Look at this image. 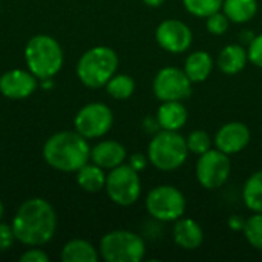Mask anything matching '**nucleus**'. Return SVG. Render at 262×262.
Masks as SVG:
<instances>
[{
    "label": "nucleus",
    "mask_w": 262,
    "mask_h": 262,
    "mask_svg": "<svg viewBox=\"0 0 262 262\" xmlns=\"http://www.w3.org/2000/svg\"><path fill=\"white\" fill-rule=\"evenodd\" d=\"M11 227L15 241L28 247L48 244L57 230V213L45 198H29L23 201L14 213Z\"/></svg>",
    "instance_id": "f257e3e1"
},
{
    "label": "nucleus",
    "mask_w": 262,
    "mask_h": 262,
    "mask_svg": "<svg viewBox=\"0 0 262 262\" xmlns=\"http://www.w3.org/2000/svg\"><path fill=\"white\" fill-rule=\"evenodd\" d=\"M41 155L49 167L72 173L91 161V146L77 130H61L45 141Z\"/></svg>",
    "instance_id": "f03ea898"
},
{
    "label": "nucleus",
    "mask_w": 262,
    "mask_h": 262,
    "mask_svg": "<svg viewBox=\"0 0 262 262\" xmlns=\"http://www.w3.org/2000/svg\"><path fill=\"white\" fill-rule=\"evenodd\" d=\"M25 63L28 69L38 78H54L63 68L64 54L60 43L46 34L31 37L25 46Z\"/></svg>",
    "instance_id": "7ed1b4c3"
},
{
    "label": "nucleus",
    "mask_w": 262,
    "mask_h": 262,
    "mask_svg": "<svg viewBox=\"0 0 262 262\" xmlns=\"http://www.w3.org/2000/svg\"><path fill=\"white\" fill-rule=\"evenodd\" d=\"M118 55L109 46H94L77 61V77L89 89H98L117 74Z\"/></svg>",
    "instance_id": "20e7f679"
},
{
    "label": "nucleus",
    "mask_w": 262,
    "mask_h": 262,
    "mask_svg": "<svg viewBox=\"0 0 262 262\" xmlns=\"http://www.w3.org/2000/svg\"><path fill=\"white\" fill-rule=\"evenodd\" d=\"M189 155L186 138L175 130H161L154 135L147 146L149 163L163 172L180 169Z\"/></svg>",
    "instance_id": "39448f33"
},
{
    "label": "nucleus",
    "mask_w": 262,
    "mask_h": 262,
    "mask_svg": "<svg viewBox=\"0 0 262 262\" xmlns=\"http://www.w3.org/2000/svg\"><path fill=\"white\" fill-rule=\"evenodd\" d=\"M98 253L106 262H140L146 256V243L130 230H112L100 239Z\"/></svg>",
    "instance_id": "423d86ee"
},
{
    "label": "nucleus",
    "mask_w": 262,
    "mask_h": 262,
    "mask_svg": "<svg viewBox=\"0 0 262 262\" xmlns=\"http://www.w3.org/2000/svg\"><path fill=\"white\" fill-rule=\"evenodd\" d=\"M186 196L175 186H157L146 198L147 213L161 223H175L186 213Z\"/></svg>",
    "instance_id": "0eeeda50"
},
{
    "label": "nucleus",
    "mask_w": 262,
    "mask_h": 262,
    "mask_svg": "<svg viewBox=\"0 0 262 262\" xmlns=\"http://www.w3.org/2000/svg\"><path fill=\"white\" fill-rule=\"evenodd\" d=\"M104 190L114 204L121 207L134 206L141 195L140 175L129 164L123 163L121 166L109 170Z\"/></svg>",
    "instance_id": "6e6552de"
},
{
    "label": "nucleus",
    "mask_w": 262,
    "mask_h": 262,
    "mask_svg": "<svg viewBox=\"0 0 262 262\" xmlns=\"http://www.w3.org/2000/svg\"><path fill=\"white\" fill-rule=\"evenodd\" d=\"M114 124L112 109L100 101L84 104L74 118L75 130L86 140H97L104 137Z\"/></svg>",
    "instance_id": "1a4fd4ad"
},
{
    "label": "nucleus",
    "mask_w": 262,
    "mask_h": 262,
    "mask_svg": "<svg viewBox=\"0 0 262 262\" xmlns=\"http://www.w3.org/2000/svg\"><path fill=\"white\" fill-rule=\"evenodd\" d=\"M230 160L229 155L218 149H210L206 154L198 157L196 161V180L198 183L207 189L215 190L223 187L230 177Z\"/></svg>",
    "instance_id": "9d476101"
},
{
    "label": "nucleus",
    "mask_w": 262,
    "mask_h": 262,
    "mask_svg": "<svg viewBox=\"0 0 262 262\" xmlns=\"http://www.w3.org/2000/svg\"><path fill=\"white\" fill-rule=\"evenodd\" d=\"M152 91L161 101H184L192 95V81L184 69L167 66L157 72Z\"/></svg>",
    "instance_id": "9b49d317"
},
{
    "label": "nucleus",
    "mask_w": 262,
    "mask_h": 262,
    "mask_svg": "<svg viewBox=\"0 0 262 262\" xmlns=\"http://www.w3.org/2000/svg\"><path fill=\"white\" fill-rule=\"evenodd\" d=\"M155 38L161 49L170 54H183L190 48L193 34L184 21L169 18L158 25L155 31Z\"/></svg>",
    "instance_id": "f8f14e48"
},
{
    "label": "nucleus",
    "mask_w": 262,
    "mask_h": 262,
    "mask_svg": "<svg viewBox=\"0 0 262 262\" xmlns=\"http://www.w3.org/2000/svg\"><path fill=\"white\" fill-rule=\"evenodd\" d=\"M38 86L40 80L29 69H11L0 77V94L9 100H25L31 97Z\"/></svg>",
    "instance_id": "ddd939ff"
},
{
    "label": "nucleus",
    "mask_w": 262,
    "mask_h": 262,
    "mask_svg": "<svg viewBox=\"0 0 262 262\" xmlns=\"http://www.w3.org/2000/svg\"><path fill=\"white\" fill-rule=\"evenodd\" d=\"M250 129L241 121H230L220 127L215 135V146L226 155H236L243 152L250 143Z\"/></svg>",
    "instance_id": "4468645a"
},
{
    "label": "nucleus",
    "mask_w": 262,
    "mask_h": 262,
    "mask_svg": "<svg viewBox=\"0 0 262 262\" xmlns=\"http://www.w3.org/2000/svg\"><path fill=\"white\" fill-rule=\"evenodd\" d=\"M127 158L124 146L115 140H103L91 147V161L104 170L115 169L121 166Z\"/></svg>",
    "instance_id": "2eb2a0df"
},
{
    "label": "nucleus",
    "mask_w": 262,
    "mask_h": 262,
    "mask_svg": "<svg viewBox=\"0 0 262 262\" xmlns=\"http://www.w3.org/2000/svg\"><path fill=\"white\" fill-rule=\"evenodd\" d=\"M173 241L184 250H196L204 241L201 226L192 218H180L173 226Z\"/></svg>",
    "instance_id": "dca6fc26"
},
{
    "label": "nucleus",
    "mask_w": 262,
    "mask_h": 262,
    "mask_svg": "<svg viewBox=\"0 0 262 262\" xmlns=\"http://www.w3.org/2000/svg\"><path fill=\"white\" fill-rule=\"evenodd\" d=\"M189 120L187 107L181 101H163L157 112V121L161 130L178 132L186 126Z\"/></svg>",
    "instance_id": "f3484780"
},
{
    "label": "nucleus",
    "mask_w": 262,
    "mask_h": 262,
    "mask_svg": "<svg viewBox=\"0 0 262 262\" xmlns=\"http://www.w3.org/2000/svg\"><path fill=\"white\" fill-rule=\"evenodd\" d=\"M213 71V58L207 51H195L184 61V72L192 83L206 81Z\"/></svg>",
    "instance_id": "a211bd4d"
},
{
    "label": "nucleus",
    "mask_w": 262,
    "mask_h": 262,
    "mask_svg": "<svg viewBox=\"0 0 262 262\" xmlns=\"http://www.w3.org/2000/svg\"><path fill=\"white\" fill-rule=\"evenodd\" d=\"M249 61L247 49L241 45H227L221 49L218 55V68L227 75H235L241 72Z\"/></svg>",
    "instance_id": "6ab92c4d"
},
{
    "label": "nucleus",
    "mask_w": 262,
    "mask_h": 262,
    "mask_svg": "<svg viewBox=\"0 0 262 262\" xmlns=\"http://www.w3.org/2000/svg\"><path fill=\"white\" fill-rule=\"evenodd\" d=\"M60 258L63 262H97L100 253L89 241L77 238L63 246Z\"/></svg>",
    "instance_id": "aec40b11"
},
{
    "label": "nucleus",
    "mask_w": 262,
    "mask_h": 262,
    "mask_svg": "<svg viewBox=\"0 0 262 262\" xmlns=\"http://www.w3.org/2000/svg\"><path fill=\"white\" fill-rule=\"evenodd\" d=\"M77 184L80 189L89 193H97L104 189L106 186V173L104 169L97 166L95 163H88L80 167L77 172Z\"/></svg>",
    "instance_id": "412c9836"
},
{
    "label": "nucleus",
    "mask_w": 262,
    "mask_h": 262,
    "mask_svg": "<svg viewBox=\"0 0 262 262\" xmlns=\"http://www.w3.org/2000/svg\"><path fill=\"white\" fill-rule=\"evenodd\" d=\"M226 17L238 25L250 21L258 12L256 0H224L223 9Z\"/></svg>",
    "instance_id": "4be33fe9"
},
{
    "label": "nucleus",
    "mask_w": 262,
    "mask_h": 262,
    "mask_svg": "<svg viewBox=\"0 0 262 262\" xmlns=\"http://www.w3.org/2000/svg\"><path fill=\"white\" fill-rule=\"evenodd\" d=\"M243 201L253 213L262 212V170L250 175L243 187Z\"/></svg>",
    "instance_id": "5701e85b"
},
{
    "label": "nucleus",
    "mask_w": 262,
    "mask_h": 262,
    "mask_svg": "<svg viewBox=\"0 0 262 262\" xmlns=\"http://www.w3.org/2000/svg\"><path fill=\"white\" fill-rule=\"evenodd\" d=\"M104 88L107 95L114 100H127L135 92V81L127 74H115Z\"/></svg>",
    "instance_id": "b1692460"
},
{
    "label": "nucleus",
    "mask_w": 262,
    "mask_h": 262,
    "mask_svg": "<svg viewBox=\"0 0 262 262\" xmlns=\"http://www.w3.org/2000/svg\"><path fill=\"white\" fill-rule=\"evenodd\" d=\"M224 0H183L186 11L195 17L207 18L209 15L223 9Z\"/></svg>",
    "instance_id": "393cba45"
},
{
    "label": "nucleus",
    "mask_w": 262,
    "mask_h": 262,
    "mask_svg": "<svg viewBox=\"0 0 262 262\" xmlns=\"http://www.w3.org/2000/svg\"><path fill=\"white\" fill-rule=\"evenodd\" d=\"M243 232L247 243L253 249L262 252V212L253 213L249 220H246Z\"/></svg>",
    "instance_id": "a878e982"
},
{
    "label": "nucleus",
    "mask_w": 262,
    "mask_h": 262,
    "mask_svg": "<svg viewBox=\"0 0 262 262\" xmlns=\"http://www.w3.org/2000/svg\"><path fill=\"white\" fill-rule=\"evenodd\" d=\"M186 143H187L189 152H192V154H195L198 157L212 149V138L206 130H193V132H190L189 137L186 138Z\"/></svg>",
    "instance_id": "bb28decb"
},
{
    "label": "nucleus",
    "mask_w": 262,
    "mask_h": 262,
    "mask_svg": "<svg viewBox=\"0 0 262 262\" xmlns=\"http://www.w3.org/2000/svg\"><path fill=\"white\" fill-rule=\"evenodd\" d=\"M229 23L230 20L226 17L224 12L218 11L206 18V28L210 34L213 35H223L229 31Z\"/></svg>",
    "instance_id": "cd10ccee"
},
{
    "label": "nucleus",
    "mask_w": 262,
    "mask_h": 262,
    "mask_svg": "<svg viewBox=\"0 0 262 262\" xmlns=\"http://www.w3.org/2000/svg\"><path fill=\"white\" fill-rule=\"evenodd\" d=\"M247 54H249L250 63H253L255 66L262 69V34L253 37L250 40L249 48H247Z\"/></svg>",
    "instance_id": "c85d7f7f"
},
{
    "label": "nucleus",
    "mask_w": 262,
    "mask_h": 262,
    "mask_svg": "<svg viewBox=\"0 0 262 262\" xmlns=\"http://www.w3.org/2000/svg\"><path fill=\"white\" fill-rule=\"evenodd\" d=\"M15 243V235L11 224L0 221V252H6Z\"/></svg>",
    "instance_id": "c756f323"
},
{
    "label": "nucleus",
    "mask_w": 262,
    "mask_h": 262,
    "mask_svg": "<svg viewBox=\"0 0 262 262\" xmlns=\"http://www.w3.org/2000/svg\"><path fill=\"white\" fill-rule=\"evenodd\" d=\"M21 262H49V255L41 250L40 247H29L25 253L20 255L18 258Z\"/></svg>",
    "instance_id": "7c9ffc66"
},
{
    "label": "nucleus",
    "mask_w": 262,
    "mask_h": 262,
    "mask_svg": "<svg viewBox=\"0 0 262 262\" xmlns=\"http://www.w3.org/2000/svg\"><path fill=\"white\" fill-rule=\"evenodd\" d=\"M147 163H149V158H147V155H144V154L137 152V154H132V155L129 157V166H130L132 169H135L138 173L147 167Z\"/></svg>",
    "instance_id": "2f4dec72"
},
{
    "label": "nucleus",
    "mask_w": 262,
    "mask_h": 262,
    "mask_svg": "<svg viewBox=\"0 0 262 262\" xmlns=\"http://www.w3.org/2000/svg\"><path fill=\"white\" fill-rule=\"evenodd\" d=\"M244 224H246V221H244L241 216H238V215H233V216L229 218V227H230L232 230H235V232L243 230V229H244Z\"/></svg>",
    "instance_id": "473e14b6"
},
{
    "label": "nucleus",
    "mask_w": 262,
    "mask_h": 262,
    "mask_svg": "<svg viewBox=\"0 0 262 262\" xmlns=\"http://www.w3.org/2000/svg\"><path fill=\"white\" fill-rule=\"evenodd\" d=\"M40 86L45 89V91H49L54 88V78H45V80H40Z\"/></svg>",
    "instance_id": "72a5a7b5"
},
{
    "label": "nucleus",
    "mask_w": 262,
    "mask_h": 262,
    "mask_svg": "<svg viewBox=\"0 0 262 262\" xmlns=\"http://www.w3.org/2000/svg\"><path fill=\"white\" fill-rule=\"evenodd\" d=\"M164 2H166V0H143V3L147 5V6H150V8H158V6H161Z\"/></svg>",
    "instance_id": "f704fd0d"
},
{
    "label": "nucleus",
    "mask_w": 262,
    "mask_h": 262,
    "mask_svg": "<svg viewBox=\"0 0 262 262\" xmlns=\"http://www.w3.org/2000/svg\"><path fill=\"white\" fill-rule=\"evenodd\" d=\"M3 215H5V206H3V203H2V200H0V221H2V218H3Z\"/></svg>",
    "instance_id": "c9c22d12"
}]
</instances>
